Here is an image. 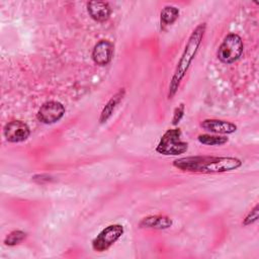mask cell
I'll return each mask as SVG.
<instances>
[{
    "label": "cell",
    "instance_id": "1",
    "mask_svg": "<svg viewBox=\"0 0 259 259\" xmlns=\"http://www.w3.org/2000/svg\"><path fill=\"white\" fill-rule=\"evenodd\" d=\"M239 158L230 156H188L173 161V166L183 172L218 174L236 170L242 166Z\"/></svg>",
    "mask_w": 259,
    "mask_h": 259
},
{
    "label": "cell",
    "instance_id": "2",
    "mask_svg": "<svg viewBox=\"0 0 259 259\" xmlns=\"http://www.w3.org/2000/svg\"><path fill=\"white\" fill-rule=\"evenodd\" d=\"M205 30H206V23L201 22L195 26V28L192 30L191 34L189 35L188 40L184 47L181 57L178 60L175 71L173 73V76H172L169 86H168V98L169 99H172L175 96V94L177 93L182 79L184 78L186 72L188 71L192 61L194 60V58L199 50V47H200L203 36L205 34Z\"/></svg>",
    "mask_w": 259,
    "mask_h": 259
},
{
    "label": "cell",
    "instance_id": "3",
    "mask_svg": "<svg viewBox=\"0 0 259 259\" xmlns=\"http://www.w3.org/2000/svg\"><path fill=\"white\" fill-rule=\"evenodd\" d=\"M181 130L178 127L167 130L159 140L156 152L164 156H178L188 150V143L181 140Z\"/></svg>",
    "mask_w": 259,
    "mask_h": 259
},
{
    "label": "cell",
    "instance_id": "4",
    "mask_svg": "<svg viewBox=\"0 0 259 259\" xmlns=\"http://www.w3.org/2000/svg\"><path fill=\"white\" fill-rule=\"evenodd\" d=\"M243 51L244 44L242 37L235 32H231L223 39L218 49L217 56L222 63L230 65L240 59Z\"/></svg>",
    "mask_w": 259,
    "mask_h": 259
},
{
    "label": "cell",
    "instance_id": "5",
    "mask_svg": "<svg viewBox=\"0 0 259 259\" xmlns=\"http://www.w3.org/2000/svg\"><path fill=\"white\" fill-rule=\"evenodd\" d=\"M124 233L123 226L120 224H113L105 227L93 240L92 249L96 252L107 251L114 243H116Z\"/></svg>",
    "mask_w": 259,
    "mask_h": 259
},
{
    "label": "cell",
    "instance_id": "6",
    "mask_svg": "<svg viewBox=\"0 0 259 259\" xmlns=\"http://www.w3.org/2000/svg\"><path fill=\"white\" fill-rule=\"evenodd\" d=\"M65 112L66 108L61 102L56 100H50L40 105L36 113V118L41 123L53 124L61 120Z\"/></svg>",
    "mask_w": 259,
    "mask_h": 259
},
{
    "label": "cell",
    "instance_id": "7",
    "mask_svg": "<svg viewBox=\"0 0 259 259\" xmlns=\"http://www.w3.org/2000/svg\"><path fill=\"white\" fill-rule=\"evenodd\" d=\"M3 136L9 143H21L26 141L30 136V128L22 120H11L4 125Z\"/></svg>",
    "mask_w": 259,
    "mask_h": 259
},
{
    "label": "cell",
    "instance_id": "8",
    "mask_svg": "<svg viewBox=\"0 0 259 259\" xmlns=\"http://www.w3.org/2000/svg\"><path fill=\"white\" fill-rule=\"evenodd\" d=\"M113 49L114 46L111 41L107 39L99 40L93 48L92 51V60L98 66H106L108 65L113 57Z\"/></svg>",
    "mask_w": 259,
    "mask_h": 259
},
{
    "label": "cell",
    "instance_id": "9",
    "mask_svg": "<svg viewBox=\"0 0 259 259\" xmlns=\"http://www.w3.org/2000/svg\"><path fill=\"white\" fill-rule=\"evenodd\" d=\"M200 126L212 134L217 135H231L237 131V125L231 121L224 119L207 118L200 122Z\"/></svg>",
    "mask_w": 259,
    "mask_h": 259
},
{
    "label": "cell",
    "instance_id": "10",
    "mask_svg": "<svg viewBox=\"0 0 259 259\" xmlns=\"http://www.w3.org/2000/svg\"><path fill=\"white\" fill-rule=\"evenodd\" d=\"M87 12L96 22H105L111 15V7L105 1H89L87 3Z\"/></svg>",
    "mask_w": 259,
    "mask_h": 259
},
{
    "label": "cell",
    "instance_id": "11",
    "mask_svg": "<svg viewBox=\"0 0 259 259\" xmlns=\"http://www.w3.org/2000/svg\"><path fill=\"white\" fill-rule=\"evenodd\" d=\"M173 222L168 215L164 214H154L148 215L142 219L139 223V227L143 229H153V230H166L172 226Z\"/></svg>",
    "mask_w": 259,
    "mask_h": 259
},
{
    "label": "cell",
    "instance_id": "12",
    "mask_svg": "<svg viewBox=\"0 0 259 259\" xmlns=\"http://www.w3.org/2000/svg\"><path fill=\"white\" fill-rule=\"evenodd\" d=\"M125 95V89L124 88H120L108 101L107 103L104 105L103 109L101 110L100 116H99V122L100 123H104L106 122L110 116L112 115L114 109L116 108V106L118 105V103L123 99Z\"/></svg>",
    "mask_w": 259,
    "mask_h": 259
},
{
    "label": "cell",
    "instance_id": "13",
    "mask_svg": "<svg viewBox=\"0 0 259 259\" xmlns=\"http://www.w3.org/2000/svg\"><path fill=\"white\" fill-rule=\"evenodd\" d=\"M179 17V9L172 5L165 6L160 13L161 23L163 25H171L173 24Z\"/></svg>",
    "mask_w": 259,
    "mask_h": 259
},
{
    "label": "cell",
    "instance_id": "14",
    "mask_svg": "<svg viewBox=\"0 0 259 259\" xmlns=\"http://www.w3.org/2000/svg\"><path fill=\"white\" fill-rule=\"evenodd\" d=\"M197 140L200 144L205 146H223L229 142V139L226 136L210 135V134L198 135Z\"/></svg>",
    "mask_w": 259,
    "mask_h": 259
},
{
    "label": "cell",
    "instance_id": "15",
    "mask_svg": "<svg viewBox=\"0 0 259 259\" xmlns=\"http://www.w3.org/2000/svg\"><path fill=\"white\" fill-rule=\"evenodd\" d=\"M27 237V234L22 231V230H14L12 232H10L9 234L6 235V237L4 238V245L9 246V247H13L16 246L18 244H20L21 242H23Z\"/></svg>",
    "mask_w": 259,
    "mask_h": 259
},
{
    "label": "cell",
    "instance_id": "16",
    "mask_svg": "<svg viewBox=\"0 0 259 259\" xmlns=\"http://www.w3.org/2000/svg\"><path fill=\"white\" fill-rule=\"evenodd\" d=\"M258 217H259V204H256V205L245 215V218L243 219V222H242L243 226H249V225L254 224L255 222H257Z\"/></svg>",
    "mask_w": 259,
    "mask_h": 259
},
{
    "label": "cell",
    "instance_id": "17",
    "mask_svg": "<svg viewBox=\"0 0 259 259\" xmlns=\"http://www.w3.org/2000/svg\"><path fill=\"white\" fill-rule=\"evenodd\" d=\"M185 113V105L184 103H180L173 112V117H172V124L176 125L180 122V120L182 119V117L184 116Z\"/></svg>",
    "mask_w": 259,
    "mask_h": 259
},
{
    "label": "cell",
    "instance_id": "18",
    "mask_svg": "<svg viewBox=\"0 0 259 259\" xmlns=\"http://www.w3.org/2000/svg\"><path fill=\"white\" fill-rule=\"evenodd\" d=\"M52 179H53V177L48 174H37L32 177V180L38 184H42L45 182H50Z\"/></svg>",
    "mask_w": 259,
    "mask_h": 259
}]
</instances>
